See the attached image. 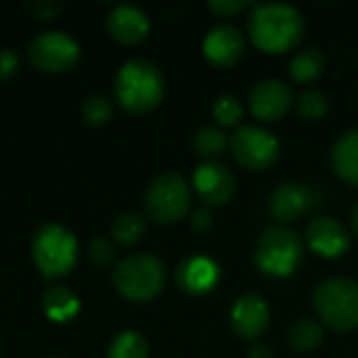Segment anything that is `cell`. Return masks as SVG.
Segmentation results:
<instances>
[{
	"instance_id": "5",
	"label": "cell",
	"mask_w": 358,
	"mask_h": 358,
	"mask_svg": "<svg viewBox=\"0 0 358 358\" xmlns=\"http://www.w3.org/2000/svg\"><path fill=\"white\" fill-rule=\"evenodd\" d=\"M304 260V243L300 235L289 227H271L256 241L254 262L256 266L275 279L292 277Z\"/></svg>"
},
{
	"instance_id": "16",
	"label": "cell",
	"mask_w": 358,
	"mask_h": 358,
	"mask_svg": "<svg viewBox=\"0 0 358 358\" xmlns=\"http://www.w3.org/2000/svg\"><path fill=\"white\" fill-rule=\"evenodd\" d=\"M310 203H313V193L306 185L302 182H283L273 195H271V201H268V214L285 224V222H292V220H298L302 218L308 210H310Z\"/></svg>"
},
{
	"instance_id": "25",
	"label": "cell",
	"mask_w": 358,
	"mask_h": 358,
	"mask_svg": "<svg viewBox=\"0 0 358 358\" xmlns=\"http://www.w3.org/2000/svg\"><path fill=\"white\" fill-rule=\"evenodd\" d=\"M296 109L298 113L304 117V120H310V122H317L321 117H325V113L329 111V101L327 96L321 92V90H304L298 101H296Z\"/></svg>"
},
{
	"instance_id": "6",
	"label": "cell",
	"mask_w": 358,
	"mask_h": 358,
	"mask_svg": "<svg viewBox=\"0 0 358 358\" xmlns=\"http://www.w3.org/2000/svg\"><path fill=\"white\" fill-rule=\"evenodd\" d=\"M31 258L46 279L65 277L78 262V241L69 229L44 224L31 239Z\"/></svg>"
},
{
	"instance_id": "13",
	"label": "cell",
	"mask_w": 358,
	"mask_h": 358,
	"mask_svg": "<svg viewBox=\"0 0 358 358\" xmlns=\"http://www.w3.org/2000/svg\"><path fill=\"white\" fill-rule=\"evenodd\" d=\"M306 241H308V248L317 256L327 258V260L342 258L352 245L348 229L331 216L315 218L306 227Z\"/></svg>"
},
{
	"instance_id": "2",
	"label": "cell",
	"mask_w": 358,
	"mask_h": 358,
	"mask_svg": "<svg viewBox=\"0 0 358 358\" xmlns=\"http://www.w3.org/2000/svg\"><path fill=\"white\" fill-rule=\"evenodd\" d=\"M115 99L130 113H149L164 99V76L147 59L126 61L115 76Z\"/></svg>"
},
{
	"instance_id": "20",
	"label": "cell",
	"mask_w": 358,
	"mask_h": 358,
	"mask_svg": "<svg viewBox=\"0 0 358 358\" xmlns=\"http://www.w3.org/2000/svg\"><path fill=\"white\" fill-rule=\"evenodd\" d=\"M287 344L298 355H308L323 344V325L315 319H298L287 331Z\"/></svg>"
},
{
	"instance_id": "19",
	"label": "cell",
	"mask_w": 358,
	"mask_h": 358,
	"mask_svg": "<svg viewBox=\"0 0 358 358\" xmlns=\"http://www.w3.org/2000/svg\"><path fill=\"white\" fill-rule=\"evenodd\" d=\"M44 313L55 323H67L80 313V300L78 296L65 287V285H52L44 292L42 298Z\"/></svg>"
},
{
	"instance_id": "12",
	"label": "cell",
	"mask_w": 358,
	"mask_h": 358,
	"mask_svg": "<svg viewBox=\"0 0 358 358\" xmlns=\"http://www.w3.org/2000/svg\"><path fill=\"white\" fill-rule=\"evenodd\" d=\"M271 325V308L260 294H243L231 308V327L243 340H258Z\"/></svg>"
},
{
	"instance_id": "35",
	"label": "cell",
	"mask_w": 358,
	"mask_h": 358,
	"mask_svg": "<svg viewBox=\"0 0 358 358\" xmlns=\"http://www.w3.org/2000/svg\"><path fill=\"white\" fill-rule=\"evenodd\" d=\"M52 358H59V357H52Z\"/></svg>"
},
{
	"instance_id": "14",
	"label": "cell",
	"mask_w": 358,
	"mask_h": 358,
	"mask_svg": "<svg viewBox=\"0 0 358 358\" xmlns=\"http://www.w3.org/2000/svg\"><path fill=\"white\" fill-rule=\"evenodd\" d=\"M245 50V40L239 27L231 23H220L212 27L203 38V57L220 69L233 67L241 61Z\"/></svg>"
},
{
	"instance_id": "8",
	"label": "cell",
	"mask_w": 358,
	"mask_h": 358,
	"mask_svg": "<svg viewBox=\"0 0 358 358\" xmlns=\"http://www.w3.org/2000/svg\"><path fill=\"white\" fill-rule=\"evenodd\" d=\"M235 162L252 172L268 170L279 159V141L266 128L241 126L229 141Z\"/></svg>"
},
{
	"instance_id": "4",
	"label": "cell",
	"mask_w": 358,
	"mask_h": 358,
	"mask_svg": "<svg viewBox=\"0 0 358 358\" xmlns=\"http://www.w3.org/2000/svg\"><path fill=\"white\" fill-rule=\"evenodd\" d=\"M113 287L130 302H149L166 287V266L151 254H132L113 268Z\"/></svg>"
},
{
	"instance_id": "32",
	"label": "cell",
	"mask_w": 358,
	"mask_h": 358,
	"mask_svg": "<svg viewBox=\"0 0 358 358\" xmlns=\"http://www.w3.org/2000/svg\"><path fill=\"white\" fill-rule=\"evenodd\" d=\"M19 69V57L10 48H0V80L10 78Z\"/></svg>"
},
{
	"instance_id": "15",
	"label": "cell",
	"mask_w": 358,
	"mask_h": 358,
	"mask_svg": "<svg viewBox=\"0 0 358 358\" xmlns=\"http://www.w3.org/2000/svg\"><path fill=\"white\" fill-rule=\"evenodd\" d=\"M176 285L189 296H203L212 292L220 281V266L206 256L185 258L176 268Z\"/></svg>"
},
{
	"instance_id": "27",
	"label": "cell",
	"mask_w": 358,
	"mask_h": 358,
	"mask_svg": "<svg viewBox=\"0 0 358 358\" xmlns=\"http://www.w3.org/2000/svg\"><path fill=\"white\" fill-rule=\"evenodd\" d=\"M111 115H113V103L105 94H92L82 103V117L92 126L109 122Z\"/></svg>"
},
{
	"instance_id": "31",
	"label": "cell",
	"mask_w": 358,
	"mask_h": 358,
	"mask_svg": "<svg viewBox=\"0 0 358 358\" xmlns=\"http://www.w3.org/2000/svg\"><path fill=\"white\" fill-rule=\"evenodd\" d=\"M25 8L31 15H36L38 19H52L63 6L59 2H55V0H48V2L46 0H34V2H27Z\"/></svg>"
},
{
	"instance_id": "3",
	"label": "cell",
	"mask_w": 358,
	"mask_h": 358,
	"mask_svg": "<svg viewBox=\"0 0 358 358\" xmlns=\"http://www.w3.org/2000/svg\"><path fill=\"white\" fill-rule=\"evenodd\" d=\"M313 308L319 319L338 334L358 329V281L348 277H329L315 285Z\"/></svg>"
},
{
	"instance_id": "11",
	"label": "cell",
	"mask_w": 358,
	"mask_h": 358,
	"mask_svg": "<svg viewBox=\"0 0 358 358\" xmlns=\"http://www.w3.org/2000/svg\"><path fill=\"white\" fill-rule=\"evenodd\" d=\"M250 111L260 122H279L287 115L294 105L292 86L277 78H266L258 82L248 96Z\"/></svg>"
},
{
	"instance_id": "24",
	"label": "cell",
	"mask_w": 358,
	"mask_h": 358,
	"mask_svg": "<svg viewBox=\"0 0 358 358\" xmlns=\"http://www.w3.org/2000/svg\"><path fill=\"white\" fill-rule=\"evenodd\" d=\"M107 358H149V344L138 331H122L111 340Z\"/></svg>"
},
{
	"instance_id": "21",
	"label": "cell",
	"mask_w": 358,
	"mask_h": 358,
	"mask_svg": "<svg viewBox=\"0 0 358 358\" xmlns=\"http://www.w3.org/2000/svg\"><path fill=\"white\" fill-rule=\"evenodd\" d=\"M325 71V57L319 48L298 50L289 61V76L296 84H310Z\"/></svg>"
},
{
	"instance_id": "33",
	"label": "cell",
	"mask_w": 358,
	"mask_h": 358,
	"mask_svg": "<svg viewBox=\"0 0 358 358\" xmlns=\"http://www.w3.org/2000/svg\"><path fill=\"white\" fill-rule=\"evenodd\" d=\"M248 358H275V355H273V348H271L268 344L256 342V344L248 350Z\"/></svg>"
},
{
	"instance_id": "29",
	"label": "cell",
	"mask_w": 358,
	"mask_h": 358,
	"mask_svg": "<svg viewBox=\"0 0 358 358\" xmlns=\"http://www.w3.org/2000/svg\"><path fill=\"white\" fill-rule=\"evenodd\" d=\"M248 6H254V4L243 2V0H212V2H208V8L214 10L218 17H233Z\"/></svg>"
},
{
	"instance_id": "17",
	"label": "cell",
	"mask_w": 358,
	"mask_h": 358,
	"mask_svg": "<svg viewBox=\"0 0 358 358\" xmlns=\"http://www.w3.org/2000/svg\"><path fill=\"white\" fill-rule=\"evenodd\" d=\"M147 15L132 4H120L107 15V31L122 44H138L149 34Z\"/></svg>"
},
{
	"instance_id": "34",
	"label": "cell",
	"mask_w": 358,
	"mask_h": 358,
	"mask_svg": "<svg viewBox=\"0 0 358 358\" xmlns=\"http://www.w3.org/2000/svg\"><path fill=\"white\" fill-rule=\"evenodd\" d=\"M350 224H352V233L358 237V203L352 208V214H350Z\"/></svg>"
},
{
	"instance_id": "7",
	"label": "cell",
	"mask_w": 358,
	"mask_h": 358,
	"mask_svg": "<svg viewBox=\"0 0 358 358\" xmlns=\"http://www.w3.org/2000/svg\"><path fill=\"white\" fill-rule=\"evenodd\" d=\"M191 210V189L178 172L159 174L145 193V212L157 224H176Z\"/></svg>"
},
{
	"instance_id": "1",
	"label": "cell",
	"mask_w": 358,
	"mask_h": 358,
	"mask_svg": "<svg viewBox=\"0 0 358 358\" xmlns=\"http://www.w3.org/2000/svg\"><path fill=\"white\" fill-rule=\"evenodd\" d=\"M254 46L268 55H281L300 44L304 36V19L289 4H254L248 19Z\"/></svg>"
},
{
	"instance_id": "10",
	"label": "cell",
	"mask_w": 358,
	"mask_h": 358,
	"mask_svg": "<svg viewBox=\"0 0 358 358\" xmlns=\"http://www.w3.org/2000/svg\"><path fill=\"white\" fill-rule=\"evenodd\" d=\"M193 187L206 208L227 206L237 191L235 174L216 159H206L193 172Z\"/></svg>"
},
{
	"instance_id": "9",
	"label": "cell",
	"mask_w": 358,
	"mask_h": 358,
	"mask_svg": "<svg viewBox=\"0 0 358 358\" xmlns=\"http://www.w3.org/2000/svg\"><path fill=\"white\" fill-rule=\"evenodd\" d=\"M80 59L78 42L65 31H42L29 42V61L36 69L46 73H61L71 69Z\"/></svg>"
},
{
	"instance_id": "22",
	"label": "cell",
	"mask_w": 358,
	"mask_h": 358,
	"mask_svg": "<svg viewBox=\"0 0 358 358\" xmlns=\"http://www.w3.org/2000/svg\"><path fill=\"white\" fill-rule=\"evenodd\" d=\"M147 222L138 212H124L111 222V237L122 245H132L143 239Z\"/></svg>"
},
{
	"instance_id": "26",
	"label": "cell",
	"mask_w": 358,
	"mask_h": 358,
	"mask_svg": "<svg viewBox=\"0 0 358 358\" xmlns=\"http://www.w3.org/2000/svg\"><path fill=\"white\" fill-rule=\"evenodd\" d=\"M212 115L216 117V122L224 128H233L243 120V107L239 103L237 96L233 94H220L216 96L214 105H212Z\"/></svg>"
},
{
	"instance_id": "28",
	"label": "cell",
	"mask_w": 358,
	"mask_h": 358,
	"mask_svg": "<svg viewBox=\"0 0 358 358\" xmlns=\"http://www.w3.org/2000/svg\"><path fill=\"white\" fill-rule=\"evenodd\" d=\"M88 256H90V260H92L94 264H99V266H111V264L115 262L117 252H115V245H113L109 239H105V237H94V239L90 241V245H88Z\"/></svg>"
},
{
	"instance_id": "18",
	"label": "cell",
	"mask_w": 358,
	"mask_h": 358,
	"mask_svg": "<svg viewBox=\"0 0 358 358\" xmlns=\"http://www.w3.org/2000/svg\"><path fill=\"white\" fill-rule=\"evenodd\" d=\"M331 168L340 180L358 189V128L338 138L331 149Z\"/></svg>"
},
{
	"instance_id": "23",
	"label": "cell",
	"mask_w": 358,
	"mask_h": 358,
	"mask_svg": "<svg viewBox=\"0 0 358 358\" xmlns=\"http://www.w3.org/2000/svg\"><path fill=\"white\" fill-rule=\"evenodd\" d=\"M227 147H229V138L218 126H201L193 136V149L206 159L220 157L227 151Z\"/></svg>"
},
{
	"instance_id": "30",
	"label": "cell",
	"mask_w": 358,
	"mask_h": 358,
	"mask_svg": "<svg viewBox=\"0 0 358 358\" xmlns=\"http://www.w3.org/2000/svg\"><path fill=\"white\" fill-rule=\"evenodd\" d=\"M189 227H191V231H193V233H197V235L208 233V231L214 227V214H212V208H206V206L197 208V210L191 214V222H189Z\"/></svg>"
}]
</instances>
